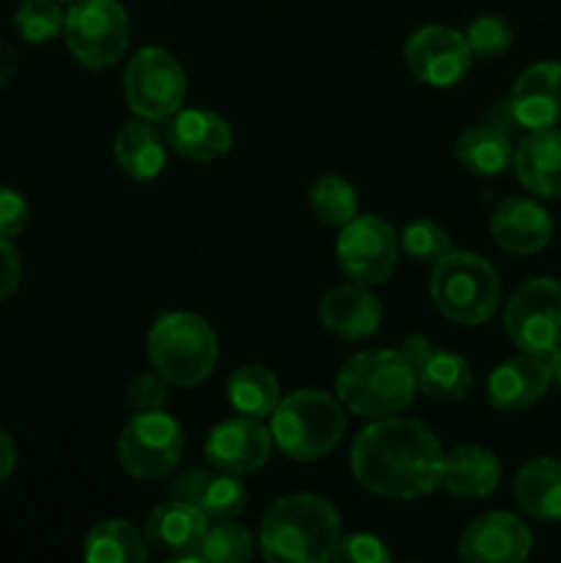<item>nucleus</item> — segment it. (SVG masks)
Segmentation results:
<instances>
[{"label":"nucleus","instance_id":"2f4dec72","mask_svg":"<svg viewBox=\"0 0 561 563\" xmlns=\"http://www.w3.org/2000/svg\"><path fill=\"white\" fill-rule=\"evenodd\" d=\"M64 16L61 0H22L14 14V25L25 42L44 44L64 31Z\"/></svg>","mask_w":561,"mask_h":563},{"label":"nucleus","instance_id":"4c0bfd02","mask_svg":"<svg viewBox=\"0 0 561 563\" xmlns=\"http://www.w3.org/2000/svg\"><path fill=\"white\" fill-rule=\"evenodd\" d=\"M22 278V258L11 240L0 236V302L9 300L16 289H20Z\"/></svg>","mask_w":561,"mask_h":563},{"label":"nucleus","instance_id":"9d476101","mask_svg":"<svg viewBox=\"0 0 561 563\" xmlns=\"http://www.w3.org/2000/svg\"><path fill=\"white\" fill-rule=\"evenodd\" d=\"M187 93L185 69L174 53L146 47L130 58L124 69V97L132 113L146 121H168L182 110Z\"/></svg>","mask_w":561,"mask_h":563},{"label":"nucleus","instance_id":"f03ea898","mask_svg":"<svg viewBox=\"0 0 561 563\" xmlns=\"http://www.w3.org/2000/svg\"><path fill=\"white\" fill-rule=\"evenodd\" d=\"M341 539V520L333 504L314 493L286 495L264 515L262 555L273 563H324Z\"/></svg>","mask_w":561,"mask_h":563},{"label":"nucleus","instance_id":"39448f33","mask_svg":"<svg viewBox=\"0 0 561 563\" xmlns=\"http://www.w3.org/2000/svg\"><path fill=\"white\" fill-rule=\"evenodd\" d=\"M146 355L154 372L176 388H196L218 363V335L198 313H163L152 324Z\"/></svg>","mask_w":561,"mask_h":563},{"label":"nucleus","instance_id":"a19ab883","mask_svg":"<svg viewBox=\"0 0 561 563\" xmlns=\"http://www.w3.org/2000/svg\"><path fill=\"white\" fill-rule=\"evenodd\" d=\"M61 3H77V0H61Z\"/></svg>","mask_w":561,"mask_h":563},{"label":"nucleus","instance_id":"b1692460","mask_svg":"<svg viewBox=\"0 0 561 563\" xmlns=\"http://www.w3.org/2000/svg\"><path fill=\"white\" fill-rule=\"evenodd\" d=\"M515 498L528 517L542 522L561 520V460L537 456L515 476Z\"/></svg>","mask_w":561,"mask_h":563},{"label":"nucleus","instance_id":"4468645a","mask_svg":"<svg viewBox=\"0 0 561 563\" xmlns=\"http://www.w3.org/2000/svg\"><path fill=\"white\" fill-rule=\"evenodd\" d=\"M531 531L509 511L476 517L460 539V559L468 563H520L531 553Z\"/></svg>","mask_w":561,"mask_h":563},{"label":"nucleus","instance_id":"7c9ffc66","mask_svg":"<svg viewBox=\"0 0 561 563\" xmlns=\"http://www.w3.org/2000/svg\"><path fill=\"white\" fill-rule=\"evenodd\" d=\"M253 555V537L237 520H218L207 528L198 548V561L207 563H242Z\"/></svg>","mask_w":561,"mask_h":563},{"label":"nucleus","instance_id":"c9c22d12","mask_svg":"<svg viewBox=\"0 0 561 563\" xmlns=\"http://www.w3.org/2000/svg\"><path fill=\"white\" fill-rule=\"evenodd\" d=\"M127 401L135 412H154L163 410L165 401H168V379L154 374H141L130 383L127 388Z\"/></svg>","mask_w":561,"mask_h":563},{"label":"nucleus","instance_id":"dca6fc26","mask_svg":"<svg viewBox=\"0 0 561 563\" xmlns=\"http://www.w3.org/2000/svg\"><path fill=\"white\" fill-rule=\"evenodd\" d=\"M490 234L512 256H534L553 240V218L531 198H506L490 218Z\"/></svg>","mask_w":561,"mask_h":563},{"label":"nucleus","instance_id":"6e6552de","mask_svg":"<svg viewBox=\"0 0 561 563\" xmlns=\"http://www.w3.org/2000/svg\"><path fill=\"white\" fill-rule=\"evenodd\" d=\"M185 454V432L179 421L163 410L135 412L119 438V462L127 476L157 482L179 467Z\"/></svg>","mask_w":561,"mask_h":563},{"label":"nucleus","instance_id":"aec40b11","mask_svg":"<svg viewBox=\"0 0 561 563\" xmlns=\"http://www.w3.org/2000/svg\"><path fill=\"white\" fill-rule=\"evenodd\" d=\"M170 495L187 504L198 506L209 520H237L248 506V489L240 482V476L220 471H193L182 473L170 487Z\"/></svg>","mask_w":561,"mask_h":563},{"label":"nucleus","instance_id":"2eb2a0df","mask_svg":"<svg viewBox=\"0 0 561 563\" xmlns=\"http://www.w3.org/2000/svg\"><path fill=\"white\" fill-rule=\"evenodd\" d=\"M520 130H548L561 121V64L539 60L520 71L509 93Z\"/></svg>","mask_w":561,"mask_h":563},{"label":"nucleus","instance_id":"ea45409f","mask_svg":"<svg viewBox=\"0 0 561 563\" xmlns=\"http://www.w3.org/2000/svg\"><path fill=\"white\" fill-rule=\"evenodd\" d=\"M544 363H548V372H550V385H556V388L561 390V344L556 346V350L550 352L548 357H544Z\"/></svg>","mask_w":561,"mask_h":563},{"label":"nucleus","instance_id":"393cba45","mask_svg":"<svg viewBox=\"0 0 561 563\" xmlns=\"http://www.w3.org/2000/svg\"><path fill=\"white\" fill-rule=\"evenodd\" d=\"M113 154L127 176L138 181H152L163 174L165 159H168V143L154 130L152 121H130L116 135Z\"/></svg>","mask_w":561,"mask_h":563},{"label":"nucleus","instance_id":"f257e3e1","mask_svg":"<svg viewBox=\"0 0 561 563\" xmlns=\"http://www.w3.org/2000/svg\"><path fill=\"white\" fill-rule=\"evenodd\" d=\"M352 476L380 498L416 500L440 487L443 449L432 429L410 418H377L350 451Z\"/></svg>","mask_w":561,"mask_h":563},{"label":"nucleus","instance_id":"1a4fd4ad","mask_svg":"<svg viewBox=\"0 0 561 563\" xmlns=\"http://www.w3.org/2000/svg\"><path fill=\"white\" fill-rule=\"evenodd\" d=\"M512 344L526 355L548 357L561 344V284L556 278H531L517 286L504 311Z\"/></svg>","mask_w":561,"mask_h":563},{"label":"nucleus","instance_id":"72a5a7b5","mask_svg":"<svg viewBox=\"0 0 561 563\" xmlns=\"http://www.w3.org/2000/svg\"><path fill=\"white\" fill-rule=\"evenodd\" d=\"M468 47H471L473 58H498L509 49L512 44V27L509 22L501 20V16H479L471 22L465 33Z\"/></svg>","mask_w":561,"mask_h":563},{"label":"nucleus","instance_id":"a878e982","mask_svg":"<svg viewBox=\"0 0 561 563\" xmlns=\"http://www.w3.org/2000/svg\"><path fill=\"white\" fill-rule=\"evenodd\" d=\"M457 159L465 170L476 176H498L504 174L515 157V143H512V132L498 130L493 124H476L468 126L454 146Z\"/></svg>","mask_w":561,"mask_h":563},{"label":"nucleus","instance_id":"0eeeda50","mask_svg":"<svg viewBox=\"0 0 561 563\" xmlns=\"http://www.w3.org/2000/svg\"><path fill=\"white\" fill-rule=\"evenodd\" d=\"M64 38L77 64L105 69L130 47V14L119 0H77L64 16Z\"/></svg>","mask_w":561,"mask_h":563},{"label":"nucleus","instance_id":"7ed1b4c3","mask_svg":"<svg viewBox=\"0 0 561 563\" xmlns=\"http://www.w3.org/2000/svg\"><path fill=\"white\" fill-rule=\"evenodd\" d=\"M416 390V368L402 355V350L361 352L336 374V396L341 407L374 421L407 410Z\"/></svg>","mask_w":561,"mask_h":563},{"label":"nucleus","instance_id":"a211bd4d","mask_svg":"<svg viewBox=\"0 0 561 563\" xmlns=\"http://www.w3.org/2000/svg\"><path fill=\"white\" fill-rule=\"evenodd\" d=\"M231 126L212 110H176L165 124V143L170 152L193 163H212L231 148Z\"/></svg>","mask_w":561,"mask_h":563},{"label":"nucleus","instance_id":"f3484780","mask_svg":"<svg viewBox=\"0 0 561 563\" xmlns=\"http://www.w3.org/2000/svg\"><path fill=\"white\" fill-rule=\"evenodd\" d=\"M209 528V517L187 500L170 498L146 520V539L170 561H198V548Z\"/></svg>","mask_w":561,"mask_h":563},{"label":"nucleus","instance_id":"c756f323","mask_svg":"<svg viewBox=\"0 0 561 563\" xmlns=\"http://www.w3.org/2000/svg\"><path fill=\"white\" fill-rule=\"evenodd\" d=\"M311 209L317 220L324 225H346L352 218H358V192L346 179L336 174L319 176L308 190Z\"/></svg>","mask_w":561,"mask_h":563},{"label":"nucleus","instance_id":"4be33fe9","mask_svg":"<svg viewBox=\"0 0 561 563\" xmlns=\"http://www.w3.org/2000/svg\"><path fill=\"white\" fill-rule=\"evenodd\" d=\"M517 179L537 198H561V130H531L512 157Z\"/></svg>","mask_w":561,"mask_h":563},{"label":"nucleus","instance_id":"58836bf2","mask_svg":"<svg viewBox=\"0 0 561 563\" xmlns=\"http://www.w3.org/2000/svg\"><path fill=\"white\" fill-rule=\"evenodd\" d=\"M16 465V449H14V440L0 429V484L14 473Z\"/></svg>","mask_w":561,"mask_h":563},{"label":"nucleus","instance_id":"20e7f679","mask_svg":"<svg viewBox=\"0 0 561 563\" xmlns=\"http://www.w3.org/2000/svg\"><path fill=\"white\" fill-rule=\"evenodd\" d=\"M346 429L341 401L324 390L302 388L284 396L270 416V434L280 454L295 462H317L333 454Z\"/></svg>","mask_w":561,"mask_h":563},{"label":"nucleus","instance_id":"423d86ee","mask_svg":"<svg viewBox=\"0 0 561 563\" xmlns=\"http://www.w3.org/2000/svg\"><path fill=\"white\" fill-rule=\"evenodd\" d=\"M429 295L446 319L465 328L490 322L501 306V278L493 264L471 251H451L435 262Z\"/></svg>","mask_w":561,"mask_h":563},{"label":"nucleus","instance_id":"cd10ccee","mask_svg":"<svg viewBox=\"0 0 561 563\" xmlns=\"http://www.w3.org/2000/svg\"><path fill=\"white\" fill-rule=\"evenodd\" d=\"M226 394H229L231 407L240 416L262 421V418L273 416V410L278 407L280 385L270 368L258 366V363H248V366H240L231 374Z\"/></svg>","mask_w":561,"mask_h":563},{"label":"nucleus","instance_id":"f704fd0d","mask_svg":"<svg viewBox=\"0 0 561 563\" xmlns=\"http://www.w3.org/2000/svg\"><path fill=\"white\" fill-rule=\"evenodd\" d=\"M339 563H385L391 561L388 544L374 533H350L341 537L333 550V559Z\"/></svg>","mask_w":561,"mask_h":563},{"label":"nucleus","instance_id":"473e14b6","mask_svg":"<svg viewBox=\"0 0 561 563\" xmlns=\"http://www.w3.org/2000/svg\"><path fill=\"white\" fill-rule=\"evenodd\" d=\"M399 251L405 256L416 258V262L435 264L451 253V236L446 234L443 225L435 220H413L402 229L399 234Z\"/></svg>","mask_w":561,"mask_h":563},{"label":"nucleus","instance_id":"c85d7f7f","mask_svg":"<svg viewBox=\"0 0 561 563\" xmlns=\"http://www.w3.org/2000/svg\"><path fill=\"white\" fill-rule=\"evenodd\" d=\"M146 555V539L127 520L99 522L86 537V561L91 563H141Z\"/></svg>","mask_w":561,"mask_h":563},{"label":"nucleus","instance_id":"9b49d317","mask_svg":"<svg viewBox=\"0 0 561 563\" xmlns=\"http://www.w3.org/2000/svg\"><path fill=\"white\" fill-rule=\"evenodd\" d=\"M341 273L363 286H377L394 275L399 262V236L377 214L352 218L336 240Z\"/></svg>","mask_w":561,"mask_h":563},{"label":"nucleus","instance_id":"bb28decb","mask_svg":"<svg viewBox=\"0 0 561 563\" xmlns=\"http://www.w3.org/2000/svg\"><path fill=\"white\" fill-rule=\"evenodd\" d=\"M413 368H416L418 390L427 399L460 401L471 394L473 372L465 357L457 355V352L435 350L432 346Z\"/></svg>","mask_w":561,"mask_h":563},{"label":"nucleus","instance_id":"5701e85b","mask_svg":"<svg viewBox=\"0 0 561 563\" xmlns=\"http://www.w3.org/2000/svg\"><path fill=\"white\" fill-rule=\"evenodd\" d=\"M501 462L482 445H460L443 454L440 465V487L462 500H484L498 489Z\"/></svg>","mask_w":561,"mask_h":563},{"label":"nucleus","instance_id":"412c9836","mask_svg":"<svg viewBox=\"0 0 561 563\" xmlns=\"http://www.w3.org/2000/svg\"><path fill=\"white\" fill-rule=\"evenodd\" d=\"M319 322L341 339L361 341L377 333L383 322V306L369 291V286L352 280V284L333 286L319 300Z\"/></svg>","mask_w":561,"mask_h":563},{"label":"nucleus","instance_id":"ddd939ff","mask_svg":"<svg viewBox=\"0 0 561 563\" xmlns=\"http://www.w3.org/2000/svg\"><path fill=\"white\" fill-rule=\"evenodd\" d=\"M273 434L262 427L258 418H231V421L218 423L209 432L204 454L207 462L220 473L231 476H248L258 471L273 454Z\"/></svg>","mask_w":561,"mask_h":563},{"label":"nucleus","instance_id":"f8f14e48","mask_svg":"<svg viewBox=\"0 0 561 563\" xmlns=\"http://www.w3.org/2000/svg\"><path fill=\"white\" fill-rule=\"evenodd\" d=\"M405 64L424 86L449 88L471 71L473 53L465 33L446 25H424L407 38Z\"/></svg>","mask_w":561,"mask_h":563},{"label":"nucleus","instance_id":"e433bc0d","mask_svg":"<svg viewBox=\"0 0 561 563\" xmlns=\"http://www.w3.org/2000/svg\"><path fill=\"white\" fill-rule=\"evenodd\" d=\"M28 201L22 192H16L14 187H0V236L6 240H14L25 231L28 225Z\"/></svg>","mask_w":561,"mask_h":563},{"label":"nucleus","instance_id":"6ab92c4d","mask_svg":"<svg viewBox=\"0 0 561 563\" xmlns=\"http://www.w3.org/2000/svg\"><path fill=\"white\" fill-rule=\"evenodd\" d=\"M550 388V372L544 357L520 355L509 357L493 368L487 379V399L501 412H520L537 405Z\"/></svg>","mask_w":561,"mask_h":563}]
</instances>
